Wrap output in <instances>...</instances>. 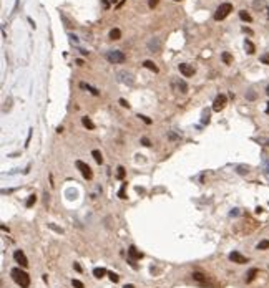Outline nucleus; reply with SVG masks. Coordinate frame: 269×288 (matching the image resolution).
Masks as SVG:
<instances>
[{"instance_id": "28", "label": "nucleus", "mask_w": 269, "mask_h": 288, "mask_svg": "<svg viewBox=\"0 0 269 288\" xmlns=\"http://www.w3.org/2000/svg\"><path fill=\"white\" fill-rule=\"evenodd\" d=\"M35 201H37V196L35 194H32V196L28 197V201H27V207H32L33 204H35Z\"/></svg>"}, {"instance_id": "47", "label": "nucleus", "mask_w": 269, "mask_h": 288, "mask_svg": "<svg viewBox=\"0 0 269 288\" xmlns=\"http://www.w3.org/2000/svg\"><path fill=\"white\" fill-rule=\"evenodd\" d=\"M175 2H181V0H175Z\"/></svg>"}, {"instance_id": "44", "label": "nucleus", "mask_w": 269, "mask_h": 288, "mask_svg": "<svg viewBox=\"0 0 269 288\" xmlns=\"http://www.w3.org/2000/svg\"><path fill=\"white\" fill-rule=\"evenodd\" d=\"M110 3H116V0H108Z\"/></svg>"}, {"instance_id": "11", "label": "nucleus", "mask_w": 269, "mask_h": 288, "mask_svg": "<svg viewBox=\"0 0 269 288\" xmlns=\"http://www.w3.org/2000/svg\"><path fill=\"white\" fill-rule=\"evenodd\" d=\"M229 260L234 263H239V265H243V263H248V258L244 257V255H241L239 252H231L229 253Z\"/></svg>"}, {"instance_id": "32", "label": "nucleus", "mask_w": 269, "mask_h": 288, "mask_svg": "<svg viewBox=\"0 0 269 288\" xmlns=\"http://www.w3.org/2000/svg\"><path fill=\"white\" fill-rule=\"evenodd\" d=\"M138 118H140L141 121H143V123H146V124H151V123H153V121H151V119L148 118V116H143V114H138Z\"/></svg>"}, {"instance_id": "16", "label": "nucleus", "mask_w": 269, "mask_h": 288, "mask_svg": "<svg viewBox=\"0 0 269 288\" xmlns=\"http://www.w3.org/2000/svg\"><path fill=\"white\" fill-rule=\"evenodd\" d=\"M244 48H246V52H248L249 55H253V53L256 52V46L253 45V41H251V40H246V41H244Z\"/></svg>"}, {"instance_id": "39", "label": "nucleus", "mask_w": 269, "mask_h": 288, "mask_svg": "<svg viewBox=\"0 0 269 288\" xmlns=\"http://www.w3.org/2000/svg\"><path fill=\"white\" fill-rule=\"evenodd\" d=\"M73 268H75L77 272H82V267H80V263H73Z\"/></svg>"}, {"instance_id": "6", "label": "nucleus", "mask_w": 269, "mask_h": 288, "mask_svg": "<svg viewBox=\"0 0 269 288\" xmlns=\"http://www.w3.org/2000/svg\"><path fill=\"white\" fill-rule=\"evenodd\" d=\"M77 167H78V171L82 172V175L85 177V179H92L93 177V172H92V169H90V166L88 164H85L83 161H77Z\"/></svg>"}, {"instance_id": "10", "label": "nucleus", "mask_w": 269, "mask_h": 288, "mask_svg": "<svg viewBox=\"0 0 269 288\" xmlns=\"http://www.w3.org/2000/svg\"><path fill=\"white\" fill-rule=\"evenodd\" d=\"M178 70H180V73H181V75H184L186 78H189V76H193V75H194V68H193L191 65H186V63H181V65L178 66Z\"/></svg>"}, {"instance_id": "1", "label": "nucleus", "mask_w": 269, "mask_h": 288, "mask_svg": "<svg viewBox=\"0 0 269 288\" xmlns=\"http://www.w3.org/2000/svg\"><path fill=\"white\" fill-rule=\"evenodd\" d=\"M10 275L13 278V282L22 288H28L30 287V277H28V273L23 272L22 268H12L10 270Z\"/></svg>"}, {"instance_id": "3", "label": "nucleus", "mask_w": 269, "mask_h": 288, "mask_svg": "<svg viewBox=\"0 0 269 288\" xmlns=\"http://www.w3.org/2000/svg\"><path fill=\"white\" fill-rule=\"evenodd\" d=\"M105 57H106V60L110 63H125V60H126L125 53L120 52V50H108L105 53Z\"/></svg>"}, {"instance_id": "17", "label": "nucleus", "mask_w": 269, "mask_h": 288, "mask_svg": "<svg viewBox=\"0 0 269 288\" xmlns=\"http://www.w3.org/2000/svg\"><path fill=\"white\" fill-rule=\"evenodd\" d=\"M110 38H111V40H120V38H121L120 28H111V30H110Z\"/></svg>"}, {"instance_id": "37", "label": "nucleus", "mask_w": 269, "mask_h": 288, "mask_svg": "<svg viewBox=\"0 0 269 288\" xmlns=\"http://www.w3.org/2000/svg\"><path fill=\"white\" fill-rule=\"evenodd\" d=\"M48 227H50V229H53V230H55V232H60V233H62V229H58V227L57 225H53V224H48Z\"/></svg>"}, {"instance_id": "8", "label": "nucleus", "mask_w": 269, "mask_h": 288, "mask_svg": "<svg viewBox=\"0 0 269 288\" xmlns=\"http://www.w3.org/2000/svg\"><path fill=\"white\" fill-rule=\"evenodd\" d=\"M13 258H15V262H17V263H20L23 268L28 267V260H27L25 253L22 252V250H15V253H13Z\"/></svg>"}, {"instance_id": "15", "label": "nucleus", "mask_w": 269, "mask_h": 288, "mask_svg": "<svg viewBox=\"0 0 269 288\" xmlns=\"http://www.w3.org/2000/svg\"><path fill=\"white\" fill-rule=\"evenodd\" d=\"M143 66H145V68H148V70H151V71L158 73V66H156L155 63L151 62V60H145V62H143Z\"/></svg>"}, {"instance_id": "33", "label": "nucleus", "mask_w": 269, "mask_h": 288, "mask_svg": "<svg viewBox=\"0 0 269 288\" xmlns=\"http://www.w3.org/2000/svg\"><path fill=\"white\" fill-rule=\"evenodd\" d=\"M261 63H264V65H269V53H264L263 57H261Z\"/></svg>"}, {"instance_id": "46", "label": "nucleus", "mask_w": 269, "mask_h": 288, "mask_svg": "<svg viewBox=\"0 0 269 288\" xmlns=\"http://www.w3.org/2000/svg\"><path fill=\"white\" fill-rule=\"evenodd\" d=\"M266 93H268V96H269V86H268V91H266Z\"/></svg>"}, {"instance_id": "42", "label": "nucleus", "mask_w": 269, "mask_h": 288, "mask_svg": "<svg viewBox=\"0 0 269 288\" xmlns=\"http://www.w3.org/2000/svg\"><path fill=\"white\" fill-rule=\"evenodd\" d=\"M77 65H80V66H83V65H85V63H83V60H80V58H78V60H77Z\"/></svg>"}, {"instance_id": "4", "label": "nucleus", "mask_w": 269, "mask_h": 288, "mask_svg": "<svg viewBox=\"0 0 269 288\" xmlns=\"http://www.w3.org/2000/svg\"><path fill=\"white\" fill-rule=\"evenodd\" d=\"M171 88H173V91L181 93V94H186L188 93V85H186V81H183L181 78H173L171 80Z\"/></svg>"}, {"instance_id": "30", "label": "nucleus", "mask_w": 269, "mask_h": 288, "mask_svg": "<svg viewBox=\"0 0 269 288\" xmlns=\"http://www.w3.org/2000/svg\"><path fill=\"white\" fill-rule=\"evenodd\" d=\"M125 189H126V184H123V185H121V189H120V192H118V197H120V199H126V194H125Z\"/></svg>"}, {"instance_id": "12", "label": "nucleus", "mask_w": 269, "mask_h": 288, "mask_svg": "<svg viewBox=\"0 0 269 288\" xmlns=\"http://www.w3.org/2000/svg\"><path fill=\"white\" fill-rule=\"evenodd\" d=\"M128 255L131 257V260H140V258H143V253L138 252V250H136V247H133V245L128 248Z\"/></svg>"}, {"instance_id": "21", "label": "nucleus", "mask_w": 269, "mask_h": 288, "mask_svg": "<svg viewBox=\"0 0 269 288\" xmlns=\"http://www.w3.org/2000/svg\"><path fill=\"white\" fill-rule=\"evenodd\" d=\"M256 273H258V268H251L248 272V275H246V282H253L254 277H256Z\"/></svg>"}, {"instance_id": "26", "label": "nucleus", "mask_w": 269, "mask_h": 288, "mask_svg": "<svg viewBox=\"0 0 269 288\" xmlns=\"http://www.w3.org/2000/svg\"><path fill=\"white\" fill-rule=\"evenodd\" d=\"M266 248H269V240H261L258 243V250H266Z\"/></svg>"}, {"instance_id": "31", "label": "nucleus", "mask_w": 269, "mask_h": 288, "mask_svg": "<svg viewBox=\"0 0 269 288\" xmlns=\"http://www.w3.org/2000/svg\"><path fill=\"white\" fill-rule=\"evenodd\" d=\"M72 285H73L75 288H85V285H83L80 280H72Z\"/></svg>"}, {"instance_id": "5", "label": "nucleus", "mask_w": 269, "mask_h": 288, "mask_svg": "<svg viewBox=\"0 0 269 288\" xmlns=\"http://www.w3.org/2000/svg\"><path fill=\"white\" fill-rule=\"evenodd\" d=\"M116 78H118L120 83H125V85H130V86L134 83V76L130 71H126V70H120V71H116Z\"/></svg>"}, {"instance_id": "29", "label": "nucleus", "mask_w": 269, "mask_h": 288, "mask_svg": "<svg viewBox=\"0 0 269 288\" xmlns=\"http://www.w3.org/2000/svg\"><path fill=\"white\" fill-rule=\"evenodd\" d=\"M116 171H118V172H116V177H118V179H123V177H125V167H123V166H120Z\"/></svg>"}, {"instance_id": "9", "label": "nucleus", "mask_w": 269, "mask_h": 288, "mask_svg": "<svg viewBox=\"0 0 269 288\" xmlns=\"http://www.w3.org/2000/svg\"><path fill=\"white\" fill-rule=\"evenodd\" d=\"M148 50H150L151 53L160 52V50H161V40H160V38L153 36V38H151V40L148 41Z\"/></svg>"}, {"instance_id": "41", "label": "nucleus", "mask_w": 269, "mask_h": 288, "mask_svg": "<svg viewBox=\"0 0 269 288\" xmlns=\"http://www.w3.org/2000/svg\"><path fill=\"white\" fill-rule=\"evenodd\" d=\"M70 40H72V41H75V43H78V38H77L75 35H70Z\"/></svg>"}, {"instance_id": "14", "label": "nucleus", "mask_w": 269, "mask_h": 288, "mask_svg": "<svg viewBox=\"0 0 269 288\" xmlns=\"http://www.w3.org/2000/svg\"><path fill=\"white\" fill-rule=\"evenodd\" d=\"M80 88H83V89H88V91L92 93V94H95V96H98V94H100V91L96 89V88L90 86V85H87V83H80Z\"/></svg>"}, {"instance_id": "24", "label": "nucleus", "mask_w": 269, "mask_h": 288, "mask_svg": "<svg viewBox=\"0 0 269 288\" xmlns=\"http://www.w3.org/2000/svg\"><path fill=\"white\" fill-rule=\"evenodd\" d=\"M253 5H254V8H256V10H261V8H264V7H266V0H254Z\"/></svg>"}, {"instance_id": "22", "label": "nucleus", "mask_w": 269, "mask_h": 288, "mask_svg": "<svg viewBox=\"0 0 269 288\" xmlns=\"http://www.w3.org/2000/svg\"><path fill=\"white\" fill-rule=\"evenodd\" d=\"M193 278H194L196 282H199V283L206 282V277H204V275H203L201 272H194V273H193Z\"/></svg>"}, {"instance_id": "18", "label": "nucleus", "mask_w": 269, "mask_h": 288, "mask_svg": "<svg viewBox=\"0 0 269 288\" xmlns=\"http://www.w3.org/2000/svg\"><path fill=\"white\" fill-rule=\"evenodd\" d=\"M105 275H106V270H105V268L96 267V268L93 270V277H95V278H103Z\"/></svg>"}, {"instance_id": "13", "label": "nucleus", "mask_w": 269, "mask_h": 288, "mask_svg": "<svg viewBox=\"0 0 269 288\" xmlns=\"http://www.w3.org/2000/svg\"><path fill=\"white\" fill-rule=\"evenodd\" d=\"M82 124L85 126L87 129H95V123L92 121V119L88 118V116H83L82 118Z\"/></svg>"}, {"instance_id": "7", "label": "nucleus", "mask_w": 269, "mask_h": 288, "mask_svg": "<svg viewBox=\"0 0 269 288\" xmlns=\"http://www.w3.org/2000/svg\"><path fill=\"white\" fill-rule=\"evenodd\" d=\"M226 103H228V98H226L224 94H218L216 99H214V103H213V109H214V111H221V109L226 106Z\"/></svg>"}, {"instance_id": "25", "label": "nucleus", "mask_w": 269, "mask_h": 288, "mask_svg": "<svg viewBox=\"0 0 269 288\" xmlns=\"http://www.w3.org/2000/svg\"><path fill=\"white\" fill-rule=\"evenodd\" d=\"M223 62L226 63V65H231V63H233V57H231V53H228V52L223 53Z\"/></svg>"}, {"instance_id": "27", "label": "nucleus", "mask_w": 269, "mask_h": 288, "mask_svg": "<svg viewBox=\"0 0 269 288\" xmlns=\"http://www.w3.org/2000/svg\"><path fill=\"white\" fill-rule=\"evenodd\" d=\"M246 98H248V99H251V101H254V99L258 98V94H256V93H254L253 89H249V91L246 93Z\"/></svg>"}, {"instance_id": "23", "label": "nucleus", "mask_w": 269, "mask_h": 288, "mask_svg": "<svg viewBox=\"0 0 269 288\" xmlns=\"http://www.w3.org/2000/svg\"><path fill=\"white\" fill-rule=\"evenodd\" d=\"M236 171H238V174H241V175H244V174H248L249 172V166H236Z\"/></svg>"}, {"instance_id": "2", "label": "nucleus", "mask_w": 269, "mask_h": 288, "mask_svg": "<svg viewBox=\"0 0 269 288\" xmlns=\"http://www.w3.org/2000/svg\"><path fill=\"white\" fill-rule=\"evenodd\" d=\"M231 12H233V5H231V3H228V2H226V3H221V5L216 8V12H214V20H218V22L224 20Z\"/></svg>"}, {"instance_id": "20", "label": "nucleus", "mask_w": 269, "mask_h": 288, "mask_svg": "<svg viewBox=\"0 0 269 288\" xmlns=\"http://www.w3.org/2000/svg\"><path fill=\"white\" fill-rule=\"evenodd\" d=\"M239 18H241L243 22H253V17L249 15L246 10H241V12H239Z\"/></svg>"}, {"instance_id": "36", "label": "nucleus", "mask_w": 269, "mask_h": 288, "mask_svg": "<svg viewBox=\"0 0 269 288\" xmlns=\"http://www.w3.org/2000/svg\"><path fill=\"white\" fill-rule=\"evenodd\" d=\"M158 2H160V0H150V2H148V7H150V8H155V7L158 5Z\"/></svg>"}, {"instance_id": "35", "label": "nucleus", "mask_w": 269, "mask_h": 288, "mask_svg": "<svg viewBox=\"0 0 269 288\" xmlns=\"http://www.w3.org/2000/svg\"><path fill=\"white\" fill-rule=\"evenodd\" d=\"M141 144H143V146H146V147H150V146H151V143H150V139H148V138H141Z\"/></svg>"}, {"instance_id": "19", "label": "nucleus", "mask_w": 269, "mask_h": 288, "mask_svg": "<svg viewBox=\"0 0 269 288\" xmlns=\"http://www.w3.org/2000/svg\"><path fill=\"white\" fill-rule=\"evenodd\" d=\"M92 156H93V159L98 162V164H103V156H101V152H100L98 149H95L92 151Z\"/></svg>"}, {"instance_id": "34", "label": "nucleus", "mask_w": 269, "mask_h": 288, "mask_svg": "<svg viewBox=\"0 0 269 288\" xmlns=\"http://www.w3.org/2000/svg\"><path fill=\"white\" fill-rule=\"evenodd\" d=\"M108 277H110V280H111V282H115V283H116V282L120 280V277H118V275H116V273H111V272L108 273Z\"/></svg>"}, {"instance_id": "40", "label": "nucleus", "mask_w": 269, "mask_h": 288, "mask_svg": "<svg viewBox=\"0 0 269 288\" xmlns=\"http://www.w3.org/2000/svg\"><path fill=\"white\" fill-rule=\"evenodd\" d=\"M110 5H111V3H110L108 0H103V7L105 8H110Z\"/></svg>"}, {"instance_id": "45", "label": "nucleus", "mask_w": 269, "mask_h": 288, "mask_svg": "<svg viewBox=\"0 0 269 288\" xmlns=\"http://www.w3.org/2000/svg\"><path fill=\"white\" fill-rule=\"evenodd\" d=\"M266 113L269 114V103H268V108H266Z\"/></svg>"}, {"instance_id": "43", "label": "nucleus", "mask_w": 269, "mask_h": 288, "mask_svg": "<svg viewBox=\"0 0 269 288\" xmlns=\"http://www.w3.org/2000/svg\"><path fill=\"white\" fill-rule=\"evenodd\" d=\"M123 288H134V287H133V285H125Z\"/></svg>"}, {"instance_id": "38", "label": "nucleus", "mask_w": 269, "mask_h": 288, "mask_svg": "<svg viewBox=\"0 0 269 288\" xmlns=\"http://www.w3.org/2000/svg\"><path fill=\"white\" fill-rule=\"evenodd\" d=\"M120 104H121V106H123V108H130V104L126 103V99H123V98L120 99Z\"/></svg>"}]
</instances>
